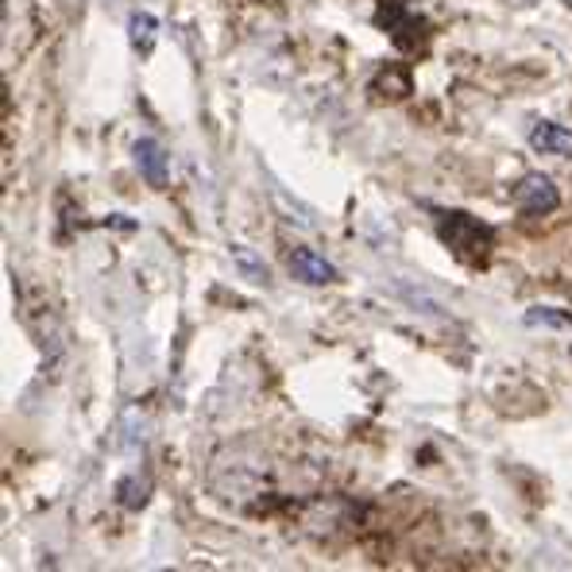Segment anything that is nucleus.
Here are the masks:
<instances>
[{"mask_svg":"<svg viewBox=\"0 0 572 572\" xmlns=\"http://www.w3.org/2000/svg\"><path fill=\"white\" fill-rule=\"evenodd\" d=\"M530 147L542 155L565 159V155H572V132L565 125H553V120H538V125L530 128Z\"/></svg>","mask_w":572,"mask_h":572,"instance_id":"5","label":"nucleus"},{"mask_svg":"<svg viewBox=\"0 0 572 572\" xmlns=\"http://www.w3.org/2000/svg\"><path fill=\"white\" fill-rule=\"evenodd\" d=\"M233 259H236V267H240V272L248 275L252 283H267V264H264V259H256V252H252V248H244V244H233Z\"/></svg>","mask_w":572,"mask_h":572,"instance_id":"7","label":"nucleus"},{"mask_svg":"<svg viewBox=\"0 0 572 572\" xmlns=\"http://www.w3.org/2000/svg\"><path fill=\"white\" fill-rule=\"evenodd\" d=\"M290 275H294V279H302V283H309V286H325V283L337 279V267H333L322 252L298 248L290 256Z\"/></svg>","mask_w":572,"mask_h":572,"instance_id":"3","label":"nucleus"},{"mask_svg":"<svg viewBox=\"0 0 572 572\" xmlns=\"http://www.w3.org/2000/svg\"><path fill=\"white\" fill-rule=\"evenodd\" d=\"M526 325H545V329H572V317L558 314V309H550V306H534L526 314Z\"/></svg>","mask_w":572,"mask_h":572,"instance_id":"8","label":"nucleus"},{"mask_svg":"<svg viewBox=\"0 0 572 572\" xmlns=\"http://www.w3.org/2000/svg\"><path fill=\"white\" fill-rule=\"evenodd\" d=\"M506 4H514V8H530L534 0H506Z\"/></svg>","mask_w":572,"mask_h":572,"instance_id":"9","label":"nucleus"},{"mask_svg":"<svg viewBox=\"0 0 572 572\" xmlns=\"http://www.w3.org/2000/svg\"><path fill=\"white\" fill-rule=\"evenodd\" d=\"M267 487V461L252 448H228L209 469V492L220 503H252Z\"/></svg>","mask_w":572,"mask_h":572,"instance_id":"1","label":"nucleus"},{"mask_svg":"<svg viewBox=\"0 0 572 572\" xmlns=\"http://www.w3.org/2000/svg\"><path fill=\"white\" fill-rule=\"evenodd\" d=\"M132 155H136V167H140V175L147 178V186L162 190V186H167V162H170V155L162 151V144L159 140H136Z\"/></svg>","mask_w":572,"mask_h":572,"instance_id":"4","label":"nucleus"},{"mask_svg":"<svg viewBox=\"0 0 572 572\" xmlns=\"http://www.w3.org/2000/svg\"><path fill=\"white\" fill-rule=\"evenodd\" d=\"M155 36H159V20H155L151 12H136L132 20H128V39H132L136 51H151Z\"/></svg>","mask_w":572,"mask_h":572,"instance_id":"6","label":"nucleus"},{"mask_svg":"<svg viewBox=\"0 0 572 572\" xmlns=\"http://www.w3.org/2000/svg\"><path fill=\"white\" fill-rule=\"evenodd\" d=\"M514 206H519L522 214H530V217H545V214H553V209L561 206V194H558V186H553V178L522 175L519 186H514Z\"/></svg>","mask_w":572,"mask_h":572,"instance_id":"2","label":"nucleus"}]
</instances>
